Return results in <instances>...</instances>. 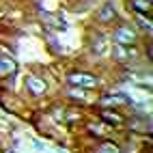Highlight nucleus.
I'll use <instances>...</instances> for the list:
<instances>
[{
    "label": "nucleus",
    "mask_w": 153,
    "mask_h": 153,
    "mask_svg": "<svg viewBox=\"0 0 153 153\" xmlns=\"http://www.w3.org/2000/svg\"><path fill=\"white\" fill-rule=\"evenodd\" d=\"M69 82L71 86H80V88H95L97 86V78L91 76V74H71L69 76Z\"/></svg>",
    "instance_id": "obj_1"
},
{
    "label": "nucleus",
    "mask_w": 153,
    "mask_h": 153,
    "mask_svg": "<svg viewBox=\"0 0 153 153\" xmlns=\"http://www.w3.org/2000/svg\"><path fill=\"white\" fill-rule=\"evenodd\" d=\"M26 88H28L33 95H41L43 91H45V84H43V80H39V78H35V76H30V78L26 80Z\"/></svg>",
    "instance_id": "obj_2"
},
{
    "label": "nucleus",
    "mask_w": 153,
    "mask_h": 153,
    "mask_svg": "<svg viewBox=\"0 0 153 153\" xmlns=\"http://www.w3.org/2000/svg\"><path fill=\"white\" fill-rule=\"evenodd\" d=\"M15 71V63L11 58H7V56H2L0 58V76H7V74H13Z\"/></svg>",
    "instance_id": "obj_3"
},
{
    "label": "nucleus",
    "mask_w": 153,
    "mask_h": 153,
    "mask_svg": "<svg viewBox=\"0 0 153 153\" xmlns=\"http://www.w3.org/2000/svg\"><path fill=\"white\" fill-rule=\"evenodd\" d=\"M117 41H121V43L134 41V33H131L129 28H119V30H117Z\"/></svg>",
    "instance_id": "obj_4"
},
{
    "label": "nucleus",
    "mask_w": 153,
    "mask_h": 153,
    "mask_svg": "<svg viewBox=\"0 0 153 153\" xmlns=\"http://www.w3.org/2000/svg\"><path fill=\"white\" fill-rule=\"evenodd\" d=\"M125 97L123 95H114V97H106V104L108 106H117V104H123Z\"/></svg>",
    "instance_id": "obj_5"
},
{
    "label": "nucleus",
    "mask_w": 153,
    "mask_h": 153,
    "mask_svg": "<svg viewBox=\"0 0 153 153\" xmlns=\"http://www.w3.org/2000/svg\"><path fill=\"white\" fill-rule=\"evenodd\" d=\"M114 17V11H112V9H104V11H101V19H104V22H108V19H112Z\"/></svg>",
    "instance_id": "obj_6"
},
{
    "label": "nucleus",
    "mask_w": 153,
    "mask_h": 153,
    "mask_svg": "<svg viewBox=\"0 0 153 153\" xmlns=\"http://www.w3.org/2000/svg\"><path fill=\"white\" fill-rule=\"evenodd\" d=\"M99 153H119V149L114 145H104V147L99 149Z\"/></svg>",
    "instance_id": "obj_7"
}]
</instances>
